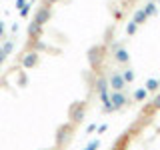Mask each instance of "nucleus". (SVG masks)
I'll return each mask as SVG.
<instances>
[{"label": "nucleus", "instance_id": "obj_1", "mask_svg": "<svg viewBox=\"0 0 160 150\" xmlns=\"http://www.w3.org/2000/svg\"><path fill=\"white\" fill-rule=\"evenodd\" d=\"M94 148H96V142H92V144H90V146H88L86 150H94Z\"/></svg>", "mask_w": 160, "mask_h": 150}]
</instances>
